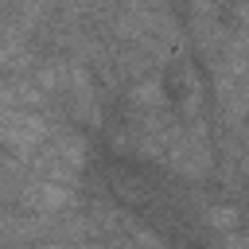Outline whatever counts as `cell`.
Returning a JSON list of instances; mask_svg holds the SVG:
<instances>
[{
	"mask_svg": "<svg viewBox=\"0 0 249 249\" xmlns=\"http://www.w3.org/2000/svg\"><path fill=\"white\" fill-rule=\"evenodd\" d=\"M31 171L35 175H51V179H74L78 183V171L86 167V140L70 128H51L47 140L27 156Z\"/></svg>",
	"mask_w": 249,
	"mask_h": 249,
	"instance_id": "obj_1",
	"label": "cell"
},
{
	"mask_svg": "<svg viewBox=\"0 0 249 249\" xmlns=\"http://www.w3.org/2000/svg\"><path fill=\"white\" fill-rule=\"evenodd\" d=\"M16 198H19L31 214H39V218H54V214H62V210H70V206L78 202V183H74V179L31 175V179L19 183Z\"/></svg>",
	"mask_w": 249,
	"mask_h": 249,
	"instance_id": "obj_2",
	"label": "cell"
},
{
	"mask_svg": "<svg viewBox=\"0 0 249 249\" xmlns=\"http://www.w3.org/2000/svg\"><path fill=\"white\" fill-rule=\"evenodd\" d=\"M163 156H167V163L179 171V175H187V179H198V175H206L210 171V144H206V132L198 128V121H191L187 128H179V132H167V140H163Z\"/></svg>",
	"mask_w": 249,
	"mask_h": 249,
	"instance_id": "obj_3",
	"label": "cell"
},
{
	"mask_svg": "<svg viewBox=\"0 0 249 249\" xmlns=\"http://www.w3.org/2000/svg\"><path fill=\"white\" fill-rule=\"evenodd\" d=\"M19 183H23V167H19L16 160L0 156V202H4L8 195H16V191H19Z\"/></svg>",
	"mask_w": 249,
	"mask_h": 249,
	"instance_id": "obj_4",
	"label": "cell"
}]
</instances>
